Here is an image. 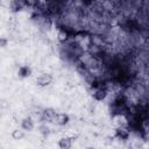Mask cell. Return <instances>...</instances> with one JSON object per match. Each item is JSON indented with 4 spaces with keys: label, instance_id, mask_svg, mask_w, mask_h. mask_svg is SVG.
I'll list each match as a JSON object with an SVG mask.
<instances>
[{
    "label": "cell",
    "instance_id": "obj_1",
    "mask_svg": "<svg viewBox=\"0 0 149 149\" xmlns=\"http://www.w3.org/2000/svg\"><path fill=\"white\" fill-rule=\"evenodd\" d=\"M56 112L54 108H45L42 111L41 113V116H40V120L43 121V122H51L55 120V116H56Z\"/></svg>",
    "mask_w": 149,
    "mask_h": 149
},
{
    "label": "cell",
    "instance_id": "obj_2",
    "mask_svg": "<svg viewBox=\"0 0 149 149\" xmlns=\"http://www.w3.org/2000/svg\"><path fill=\"white\" fill-rule=\"evenodd\" d=\"M52 83V76L49 74V73H44V74H41L37 79H36V84L41 87H44V86H48L49 84Z\"/></svg>",
    "mask_w": 149,
    "mask_h": 149
},
{
    "label": "cell",
    "instance_id": "obj_3",
    "mask_svg": "<svg viewBox=\"0 0 149 149\" xmlns=\"http://www.w3.org/2000/svg\"><path fill=\"white\" fill-rule=\"evenodd\" d=\"M93 98L98 101H102L106 99V97L108 95V90L107 87H104V88H98V90H94L93 93H92Z\"/></svg>",
    "mask_w": 149,
    "mask_h": 149
},
{
    "label": "cell",
    "instance_id": "obj_4",
    "mask_svg": "<svg viewBox=\"0 0 149 149\" xmlns=\"http://www.w3.org/2000/svg\"><path fill=\"white\" fill-rule=\"evenodd\" d=\"M57 38H58V41L61 42V43H66V42H69V38H70V31H69V29L68 28H61L59 30H58V34H57Z\"/></svg>",
    "mask_w": 149,
    "mask_h": 149
},
{
    "label": "cell",
    "instance_id": "obj_5",
    "mask_svg": "<svg viewBox=\"0 0 149 149\" xmlns=\"http://www.w3.org/2000/svg\"><path fill=\"white\" fill-rule=\"evenodd\" d=\"M54 121H55L56 125H58V126H65L66 123H69L70 118H69V115L65 114V113H57Z\"/></svg>",
    "mask_w": 149,
    "mask_h": 149
},
{
    "label": "cell",
    "instance_id": "obj_6",
    "mask_svg": "<svg viewBox=\"0 0 149 149\" xmlns=\"http://www.w3.org/2000/svg\"><path fill=\"white\" fill-rule=\"evenodd\" d=\"M129 134L130 133L126 127H116V129H115V136L119 140H128Z\"/></svg>",
    "mask_w": 149,
    "mask_h": 149
},
{
    "label": "cell",
    "instance_id": "obj_7",
    "mask_svg": "<svg viewBox=\"0 0 149 149\" xmlns=\"http://www.w3.org/2000/svg\"><path fill=\"white\" fill-rule=\"evenodd\" d=\"M73 140H74V137H62L58 141L59 149H71Z\"/></svg>",
    "mask_w": 149,
    "mask_h": 149
},
{
    "label": "cell",
    "instance_id": "obj_8",
    "mask_svg": "<svg viewBox=\"0 0 149 149\" xmlns=\"http://www.w3.org/2000/svg\"><path fill=\"white\" fill-rule=\"evenodd\" d=\"M21 127H22L23 130H28V132L33 130V129H34V121H33V119H31L30 116L24 118V119L21 121Z\"/></svg>",
    "mask_w": 149,
    "mask_h": 149
},
{
    "label": "cell",
    "instance_id": "obj_9",
    "mask_svg": "<svg viewBox=\"0 0 149 149\" xmlns=\"http://www.w3.org/2000/svg\"><path fill=\"white\" fill-rule=\"evenodd\" d=\"M9 6H10V9L12 12H19L21 10L24 6H27V1H12L9 2Z\"/></svg>",
    "mask_w": 149,
    "mask_h": 149
},
{
    "label": "cell",
    "instance_id": "obj_10",
    "mask_svg": "<svg viewBox=\"0 0 149 149\" xmlns=\"http://www.w3.org/2000/svg\"><path fill=\"white\" fill-rule=\"evenodd\" d=\"M19 77H21V78H27V77H29L30 74H31V69L28 66V65H23V66H21L20 69H19Z\"/></svg>",
    "mask_w": 149,
    "mask_h": 149
},
{
    "label": "cell",
    "instance_id": "obj_11",
    "mask_svg": "<svg viewBox=\"0 0 149 149\" xmlns=\"http://www.w3.org/2000/svg\"><path fill=\"white\" fill-rule=\"evenodd\" d=\"M12 137H13L14 140H21V139L24 137V133H23V130L14 129V130L12 132Z\"/></svg>",
    "mask_w": 149,
    "mask_h": 149
},
{
    "label": "cell",
    "instance_id": "obj_12",
    "mask_svg": "<svg viewBox=\"0 0 149 149\" xmlns=\"http://www.w3.org/2000/svg\"><path fill=\"white\" fill-rule=\"evenodd\" d=\"M40 133L42 135H44V136H48L49 133H50V129H49V127L47 125H41L40 126Z\"/></svg>",
    "mask_w": 149,
    "mask_h": 149
},
{
    "label": "cell",
    "instance_id": "obj_13",
    "mask_svg": "<svg viewBox=\"0 0 149 149\" xmlns=\"http://www.w3.org/2000/svg\"><path fill=\"white\" fill-rule=\"evenodd\" d=\"M113 140H114V137H113V136H106L104 142H105V144H106V146H112Z\"/></svg>",
    "mask_w": 149,
    "mask_h": 149
},
{
    "label": "cell",
    "instance_id": "obj_14",
    "mask_svg": "<svg viewBox=\"0 0 149 149\" xmlns=\"http://www.w3.org/2000/svg\"><path fill=\"white\" fill-rule=\"evenodd\" d=\"M8 44V40L5 37H0V48H5Z\"/></svg>",
    "mask_w": 149,
    "mask_h": 149
},
{
    "label": "cell",
    "instance_id": "obj_15",
    "mask_svg": "<svg viewBox=\"0 0 149 149\" xmlns=\"http://www.w3.org/2000/svg\"><path fill=\"white\" fill-rule=\"evenodd\" d=\"M86 149H95V148H94V147H87Z\"/></svg>",
    "mask_w": 149,
    "mask_h": 149
}]
</instances>
